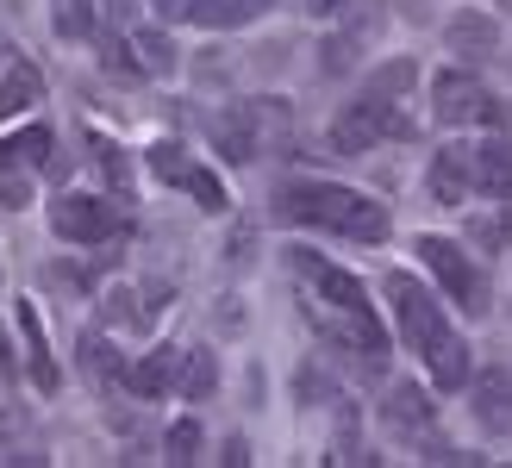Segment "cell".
<instances>
[{
    "mask_svg": "<svg viewBox=\"0 0 512 468\" xmlns=\"http://www.w3.org/2000/svg\"><path fill=\"white\" fill-rule=\"evenodd\" d=\"M275 213L294 219V225L338 231V238H356V244H381V238H388V206H375L369 194H356V188H338V181H281Z\"/></svg>",
    "mask_w": 512,
    "mask_h": 468,
    "instance_id": "6da1fadb",
    "label": "cell"
},
{
    "mask_svg": "<svg viewBox=\"0 0 512 468\" xmlns=\"http://www.w3.org/2000/svg\"><path fill=\"white\" fill-rule=\"evenodd\" d=\"M288 263L306 281V294H313V306H306V312H350V319H375L369 288L356 275H344L338 263H325L319 250H288Z\"/></svg>",
    "mask_w": 512,
    "mask_h": 468,
    "instance_id": "7a4b0ae2",
    "label": "cell"
},
{
    "mask_svg": "<svg viewBox=\"0 0 512 468\" xmlns=\"http://www.w3.org/2000/svg\"><path fill=\"white\" fill-rule=\"evenodd\" d=\"M419 256H425V269L438 275V288H444L456 306H463V312H475V319L488 312V275H481V263H475L463 244L431 238V231H425V238H419Z\"/></svg>",
    "mask_w": 512,
    "mask_h": 468,
    "instance_id": "3957f363",
    "label": "cell"
},
{
    "mask_svg": "<svg viewBox=\"0 0 512 468\" xmlns=\"http://www.w3.org/2000/svg\"><path fill=\"white\" fill-rule=\"evenodd\" d=\"M413 125H406L388 100H356V107H344L338 113V125H331V150H344V156H363V150H375L381 138H406Z\"/></svg>",
    "mask_w": 512,
    "mask_h": 468,
    "instance_id": "277c9868",
    "label": "cell"
},
{
    "mask_svg": "<svg viewBox=\"0 0 512 468\" xmlns=\"http://www.w3.org/2000/svg\"><path fill=\"white\" fill-rule=\"evenodd\" d=\"M388 300H394V325H400V337L413 344L419 356L438 344V337H450V325H444V306L431 300L413 275H388Z\"/></svg>",
    "mask_w": 512,
    "mask_h": 468,
    "instance_id": "5b68a950",
    "label": "cell"
},
{
    "mask_svg": "<svg viewBox=\"0 0 512 468\" xmlns=\"http://www.w3.org/2000/svg\"><path fill=\"white\" fill-rule=\"evenodd\" d=\"M50 231L69 244H107V238H119V206H107L100 194H57Z\"/></svg>",
    "mask_w": 512,
    "mask_h": 468,
    "instance_id": "8992f818",
    "label": "cell"
},
{
    "mask_svg": "<svg viewBox=\"0 0 512 468\" xmlns=\"http://www.w3.org/2000/svg\"><path fill=\"white\" fill-rule=\"evenodd\" d=\"M431 113L444 125H475V119L488 125V119H500V100L481 88L469 69H444L438 82H431Z\"/></svg>",
    "mask_w": 512,
    "mask_h": 468,
    "instance_id": "52a82bcc",
    "label": "cell"
},
{
    "mask_svg": "<svg viewBox=\"0 0 512 468\" xmlns=\"http://www.w3.org/2000/svg\"><path fill=\"white\" fill-rule=\"evenodd\" d=\"M150 169H157L169 188H188L200 206H207V213H225V188H219V181L200 169V163H188V156L175 150V144H157V150H150Z\"/></svg>",
    "mask_w": 512,
    "mask_h": 468,
    "instance_id": "ba28073f",
    "label": "cell"
},
{
    "mask_svg": "<svg viewBox=\"0 0 512 468\" xmlns=\"http://www.w3.org/2000/svg\"><path fill=\"white\" fill-rule=\"evenodd\" d=\"M431 194H438L444 206H463L469 200V188H475V163H469V150L463 144H444L438 156H431Z\"/></svg>",
    "mask_w": 512,
    "mask_h": 468,
    "instance_id": "9c48e42d",
    "label": "cell"
},
{
    "mask_svg": "<svg viewBox=\"0 0 512 468\" xmlns=\"http://www.w3.org/2000/svg\"><path fill=\"white\" fill-rule=\"evenodd\" d=\"M175 362H182V350H150V356H138L132 369H125V387L144 394V400H157V394L175 387Z\"/></svg>",
    "mask_w": 512,
    "mask_h": 468,
    "instance_id": "30bf717a",
    "label": "cell"
},
{
    "mask_svg": "<svg viewBox=\"0 0 512 468\" xmlns=\"http://www.w3.org/2000/svg\"><path fill=\"white\" fill-rule=\"evenodd\" d=\"M38 100H44V75L32 63H13L7 75H0V125H7L13 113H25V107H38Z\"/></svg>",
    "mask_w": 512,
    "mask_h": 468,
    "instance_id": "8fae6325",
    "label": "cell"
},
{
    "mask_svg": "<svg viewBox=\"0 0 512 468\" xmlns=\"http://www.w3.org/2000/svg\"><path fill=\"white\" fill-rule=\"evenodd\" d=\"M469 163H475V188H488V194H500V200H512V144H481V150H469Z\"/></svg>",
    "mask_w": 512,
    "mask_h": 468,
    "instance_id": "7c38bea8",
    "label": "cell"
},
{
    "mask_svg": "<svg viewBox=\"0 0 512 468\" xmlns=\"http://www.w3.org/2000/svg\"><path fill=\"white\" fill-rule=\"evenodd\" d=\"M425 369H431V381H438V387H469V344L456 331L438 337V344L425 350Z\"/></svg>",
    "mask_w": 512,
    "mask_h": 468,
    "instance_id": "4fadbf2b",
    "label": "cell"
},
{
    "mask_svg": "<svg viewBox=\"0 0 512 468\" xmlns=\"http://www.w3.org/2000/svg\"><path fill=\"white\" fill-rule=\"evenodd\" d=\"M263 13L269 0H194V25H207V32H232V25H250Z\"/></svg>",
    "mask_w": 512,
    "mask_h": 468,
    "instance_id": "5bb4252c",
    "label": "cell"
},
{
    "mask_svg": "<svg viewBox=\"0 0 512 468\" xmlns=\"http://www.w3.org/2000/svg\"><path fill=\"white\" fill-rule=\"evenodd\" d=\"M475 419L488 425L494 437H500V431H512V381H506L500 369H494L488 381L475 387Z\"/></svg>",
    "mask_w": 512,
    "mask_h": 468,
    "instance_id": "9a60e30c",
    "label": "cell"
},
{
    "mask_svg": "<svg viewBox=\"0 0 512 468\" xmlns=\"http://www.w3.org/2000/svg\"><path fill=\"white\" fill-rule=\"evenodd\" d=\"M19 331H25V362H32V381L57 387V362H50V344H44V325H38V306H19Z\"/></svg>",
    "mask_w": 512,
    "mask_h": 468,
    "instance_id": "2e32d148",
    "label": "cell"
},
{
    "mask_svg": "<svg viewBox=\"0 0 512 468\" xmlns=\"http://www.w3.org/2000/svg\"><path fill=\"white\" fill-rule=\"evenodd\" d=\"M388 425L394 431H425L431 425V400H425V387H413V381H400L394 394H388Z\"/></svg>",
    "mask_w": 512,
    "mask_h": 468,
    "instance_id": "e0dca14e",
    "label": "cell"
},
{
    "mask_svg": "<svg viewBox=\"0 0 512 468\" xmlns=\"http://www.w3.org/2000/svg\"><path fill=\"white\" fill-rule=\"evenodd\" d=\"M250 119H256V113L238 107V113H225V119L213 125V138H219V150L232 156V163H250V156H256V125H250Z\"/></svg>",
    "mask_w": 512,
    "mask_h": 468,
    "instance_id": "ac0fdd59",
    "label": "cell"
},
{
    "mask_svg": "<svg viewBox=\"0 0 512 468\" xmlns=\"http://www.w3.org/2000/svg\"><path fill=\"white\" fill-rule=\"evenodd\" d=\"M175 387H182L188 400H207L213 387H219L213 356H207V350H182V362H175Z\"/></svg>",
    "mask_w": 512,
    "mask_h": 468,
    "instance_id": "d6986e66",
    "label": "cell"
},
{
    "mask_svg": "<svg viewBox=\"0 0 512 468\" xmlns=\"http://www.w3.org/2000/svg\"><path fill=\"white\" fill-rule=\"evenodd\" d=\"M44 156H50V132H44V125H25V132H13V138H0V163L38 169Z\"/></svg>",
    "mask_w": 512,
    "mask_h": 468,
    "instance_id": "ffe728a7",
    "label": "cell"
},
{
    "mask_svg": "<svg viewBox=\"0 0 512 468\" xmlns=\"http://www.w3.org/2000/svg\"><path fill=\"white\" fill-rule=\"evenodd\" d=\"M50 19H57L63 38H88L94 32V0H57V13H50Z\"/></svg>",
    "mask_w": 512,
    "mask_h": 468,
    "instance_id": "44dd1931",
    "label": "cell"
},
{
    "mask_svg": "<svg viewBox=\"0 0 512 468\" xmlns=\"http://www.w3.org/2000/svg\"><path fill=\"white\" fill-rule=\"evenodd\" d=\"M82 369L94 375V381H125V369H119V356L100 344V337H82Z\"/></svg>",
    "mask_w": 512,
    "mask_h": 468,
    "instance_id": "7402d4cb",
    "label": "cell"
},
{
    "mask_svg": "<svg viewBox=\"0 0 512 468\" xmlns=\"http://www.w3.org/2000/svg\"><path fill=\"white\" fill-rule=\"evenodd\" d=\"M138 57H144L150 75H169V69H175V44H169L163 32H138Z\"/></svg>",
    "mask_w": 512,
    "mask_h": 468,
    "instance_id": "603a6c76",
    "label": "cell"
},
{
    "mask_svg": "<svg viewBox=\"0 0 512 468\" xmlns=\"http://www.w3.org/2000/svg\"><path fill=\"white\" fill-rule=\"evenodd\" d=\"M469 231H475V244L500 250V244L512 238V213H475V219H469Z\"/></svg>",
    "mask_w": 512,
    "mask_h": 468,
    "instance_id": "cb8c5ba5",
    "label": "cell"
},
{
    "mask_svg": "<svg viewBox=\"0 0 512 468\" xmlns=\"http://www.w3.org/2000/svg\"><path fill=\"white\" fill-rule=\"evenodd\" d=\"M32 200V175L19 163H0V206H25Z\"/></svg>",
    "mask_w": 512,
    "mask_h": 468,
    "instance_id": "d4e9b609",
    "label": "cell"
},
{
    "mask_svg": "<svg viewBox=\"0 0 512 468\" xmlns=\"http://www.w3.org/2000/svg\"><path fill=\"white\" fill-rule=\"evenodd\" d=\"M194 450H200V425L194 419L169 425V462H194Z\"/></svg>",
    "mask_w": 512,
    "mask_h": 468,
    "instance_id": "484cf974",
    "label": "cell"
},
{
    "mask_svg": "<svg viewBox=\"0 0 512 468\" xmlns=\"http://www.w3.org/2000/svg\"><path fill=\"white\" fill-rule=\"evenodd\" d=\"M456 44H494V25H481V19H463V25H456Z\"/></svg>",
    "mask_w": 512,
    "mask_h": 468,
    "instance_id": "4316f807",
    "label": "cell"
},
{
    "mask_svg": "<svg viewBox=\"0 0 512 468\" xmlns=\"http://www.w3.org/2000/svg\"><path fill=\"white\" fill-rule=\"evenodd\" d=\"M150 7H157V19H194V0H150Z\"/></svg>",
    "mask_w": 512,
    "mask_h": 468,
    "instance_id": "83f0119b",
    "label": "cell"
},
{
    "mask_svg": "<svg viewBox=\"0 0 512 468\" xmlns=\"http://www.w3.org/2000/svg\"><path fill=\"white\" fill-rule=\"evenodd\" d=\"M107 13H113V19H132V13H138V0H107Z\"/></svg>",
    "mask_w": 512,
    "mask_h": 468,
    "instance_id": "f1b7e54d",
    "label": "cell"
},
{
    "mask_svg": "<svg viewBox=\"0 0 512 468\" xmlns=\"http://www.w3.org/2000/svg\"><path fill=\"white\" fill-rule=\"evenodd\" d=\"M0 375H13V356H7V337H0Z\"/></svg>",
    "mask_w": 512,
    "mask_h": 468,
    "instance_id": "f546056e",
    "label": "cell"
}]
</instances>
